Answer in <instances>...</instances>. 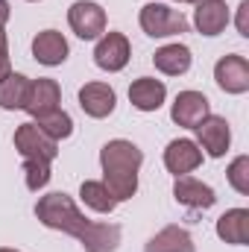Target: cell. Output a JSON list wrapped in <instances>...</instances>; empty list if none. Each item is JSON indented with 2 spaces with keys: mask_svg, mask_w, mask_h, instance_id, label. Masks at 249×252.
I'll use <instances>...</instances> for the list:
<instances>
[{
  "mask_svg": "<svg viewBox=\"0 0 249 252\" xmlns=\"http://www.w3.org/2000/svg\"><path fill=\"white\" fill-rule=\"evenodd\" d=\"M12 73V59H9V47H0V79H6Z\"/></svg>",
  "mask_w": 249,
  "mask_h": 252,
  "instance_id": "27",
  "label": "cell"
},
{
  "mask_svg": "<svg viewBox=\"0 0 249 252\" xmlns=\"http://www.w3.org/2000/svg\"><path fill=\"white\" fill-rule=\"evenodd\" d=\"M144 252H196V244L190 238V232L182 226H164L161 232H156Z\"/></svg>",
  "mask_w": 249,
  "mask_h": 252,
  "instance_id": "18",
  "label": "cell"
},
{
  "mask_svg": "<svg viewBox=\"0 0 249 252\" xmlns=\"http://www.w3.org/2000/svg\"><path fill=\"white\" fill-rule=\"evenodd\" d=\"M79 106H82V112H85L88 118L103 121V118H109V115L115 112L118 94H115V88L106 85V82H85V85L79 88Z\"/></svg>",
  "mask_w": 249,
  "mask_h": 252,
  "instance_id": "11",
  "label": "cell"
},
{
  "mask_svg": "<svg viewBox=\"0 0 249 252\" xmlns=\"http://www.w3.org/2000/svg\"><path fill=\"white\" fill-rule=\"evenodd\" d=\"M226 179H229V185L238 190L241 196H247L249 193V156H238V158L229 164Z\"/></svg>",
  "mask_w": 249,
  "mask_h": 252,
  "instance_id": "25",
  "label": "cell"
},
{
  "mask_svg": "<svg viewBox=\"0 0 249 252\" xmlns=\"http://www.w3.org/2000/svg\"><path fill=\"white\" fill-rule=\"evenodd\" d=\"M167 100V85L156 76H141L129 85V103L138 112H158Z\"/></svg>",
  "mask_w": 249,
  "mask_h": 252,
  "instance_id": "14",
  "label": "cell"
},
{
  "mask_svg": "<svg viewBox=\"0 0 249 252\" xmlns=\"http://www.w3.org/2000/svg\"><path fill=\"white\" fill-rule=\"evenodd\" d=\"M0 47H9V38H6V30L0 27Z\"/></svg>",
  "mask_w": 249,
  "mask_h": 252,
  "instance_id": "29",
  "label": "cell"
},
{
  "mask_svg": "<svg viewBox=\"0 0 249 252\" xmlns=\"http://www.w3.org/2000/svg\"><path fill=\"white\" fill-rule=\"evenodd\" d=\"M79 196H82V202L91 208V211H97V214H112L115 211V196L109 193V188L103 185V182H97V179H88V182H82V188H79Z\"/></svg>",
  "mask_w": 249,
  "mask_h": 252,
  "instance_id": "22",
  "label": "cell"
},
{
  "mask_svg": "<svg viewBox=\"0 0 249 252\" xmlns=\"http://www.w3.org/2000/svg\"><path fill=\"white\" fill-rule=\"evenodd\" d=\"M153 62H156V70H161L164 76H182L190 70V62H193V56H190V47L187 44H164L161 50H156V56H153Z\"/></svg>",
  "mask_w": 249,
  "mask_h": 252,
  "instance_id": "19",
  "label": "cell"
},
{
  "mask_svg": "<svg viewBox=\"0 0 249 252\" xmlns=\"http://www.w3.org/2000/svg\"><path fill=\"white\" fill-rule=\"evenodd\" d=\"M15 150L21 153V158H38V161H50L59 156V141L47 138L35 124H21L15 129Z\"/></svg>",
  "mask_w": 249,
  "mask_h": 252,
  "instance_id": "5",
  "label": "cell"
},
{
  "mask_svg": "<svg viewBox=\"0 0 249 252\" xmlns=\"http://www.w3.org/2000/svg\"><path fill=\"white\" fill-rule=\"evenodd\" d=\"M214 79H217L220 91H226V94H247L249 91V62L244 56H238V53L223 56L220 62L214 64Z\"/></svg>",
  "mask_w": 249,
  "mask_h": 252,
  "instance_id": "10",
  "label": "cell"
},
{
  "mask_svg": "<svg viewBox=\"0 0 249 252\" xmlns=\"http://www.w3.org/2000/svg\"><path fill=\"white\" fill-rule=\"evenodd\" d=\"M247 15H249V0H241V6H238V32L247 38L249 35V24H247Z\"/></svg>",
  "mask_w": 249,
  "mask_h": 252,
  "instance_id": "26",
  "label": "cell"
},
{
  "mask_svg": "<svg viewBox=\"0 0 249 252\" xmlns=\"http://www.w3.org/2000/svg\"><path fill=\"white\" fill-rule=\"evenodd\" d=\"M32 124L38 126L47 138H53V141L70 138V132H73V121H70V115H67V112H62V106H59V109H53V112H47V115L32 118Z\"/></svg>",
  "mask_w": 249,
  "mask_h": 252,
  "instance_id": "23",
  "label": "cell"
},
{
  "mask_svg": "<svg viewBox=\"0 0 249 252\" xmlns=\"http://www.w3.org/2000/svg\"><path fill=\"white\" fill-rule=\"evenodd\" d=\"M141 30L150 38H170V35H182L187 32V18L179 9H170L164 3H147L141 6Z\"/></svg>",
  "mask_w": 249,
  "mask_h": 252,
  "instance_id": "3",
  "label": "cell"
},
{
  "mask_svg": "<svg viewBox=\"0 0 249 252\" xmlns=\"http://www.w3.org/2000/svg\"><path fill=\"white\" fill-rule=\"evenodd\" d=\"M67 24L82 41H94L106 32V9L94 0H76L67 9Z\"/></svg>",
  "mask_w": 249,
  "mask_h": 252,
  "instance_id": "4",
  "label": "cell"
},
{
  "mask_svg": "<svg viewBox=\"0 0 249 252\" xmlns=\"http://www.w3.org/2000/svg\"><path fill=\"white\" fill-rule=\"evenodd\" d=\"M199 164H202V150H199L196 141H190V138H176V141L167 144V150H164V167H167V173H173V176H187V173L196 170Z\"/></svg>",
  "mask_w": 249,
  "mask_h": 252,
  "instance_id": "12",
  "label": "cell"
},
{
  "mask_svg": "<svg viewBox=\"0 0 249 252\" xmlns=\"http://www.w3.org/2000/svg\"><path fill=\"white\" fill-rule=\"evenodd\" d=\"M79 244L85 247V252H115L121 244V226L115 223H94L85 229V235L79 238Z\"/></svg>",
  "mask_w": 249,
  "mask_h": 252,
  "instance_id": "20",
  "label": "cell"
},
{
  "mask_svg": "<svg viewBox=\"0 0 249 252\" xmlns=\"http://www.w3.org/2000/svg\"><path fill=\"white\" fill-rule=\"evenodd\" d=\"M35 217H38V223L41 226H47V229H56V232H64V235H70V238H82L85 235V229L91 226V220L76 208V202L62 193V190H53V193H47V196H41L38 199V205H35Z\"/></svg>",
  "mask_w": 249,
  "mask_h": 252,
  "instance_id": "2",
  "label": "cell"
},
{
  "mask_svg": "<svg viewBox=\"0 0 249 252\" xmlns=\"http://www.w3.org/2000/svg\"><path fill=\"white\" fill-rule=\"evenodd\" d=\"M185 3H193V6H202V3H211V0H185Z\"/></svg>",
  "mask_w": 249,
  "mask_h": 252,
  "instance_id": "30",
  "label": "cell"
},
{
  "mask_svg": "<svg viewBox=\"0 0 249 252\" xmlns=\"http://www.w3.org/2000/svg\"><path fill=\"white\" fill-rule=\"evenodd\" d=\"M67 53H70L67 38H64L59 30H44V32H38L32 38V56H35V62L47 64V67L62 64L67 59Z\"/></svg>",
  "mask_w": 249,
  "mask_h": 252,
  "instance_id": "15",
  "label": "cell"
},
{
  "mask_svg": "<svg viewBox=\"0 0 249 252\" xmlns=\"http://www.w3.org/2000/svg\"><path fill=\"white\" fill-rule=\"evenodd\" d=\"M9 15H12V9H9V0H0V27H6Z\"/></svg>",
  "mask_w": 249,
  "mask_h": 252,
  "instance_id": "28",
  "label": "cell"
},
{
  "mask_svg": "<svg viewBox=\"0 0 249 252\" xmlns=\"http://www.w3.org/2000/svg\"><path fill=\"white\" fill-rule=\"evenodd\" d=\"M217 238L232 244V247H247L249 244V208H229L217 220Z\"/></svg>",
  "mask_w": 249,
  "mask_h": 252,
  "instance_id": "17",
  "label": "cell"
},
{
  "mask_svg": "<svg viewBox=\"0 0 249 252\" xmlns=\"http://www.w3.org/2000/svg\"><path fill=\"white\" fill-rule=\"evenodd\" d=\"M208 115H211V103L202 91H179L173 106H170L173 124L185 126V129H196Z\"/></svg>",
  "mask_w": 249,
  "mask_h": 252,
  "instance_id": "7",
  "label": "cell"
},
{
  "mask_svg": "<svg viewBox=\"0 0 249 252\" xmlns=\"http://www.w3.org/2000/svg\"><path fill=\"white\" fill-rule=\"evenodd\" d=\"M59 103H62V88H59L56 79H47V76L30 79V91H27V100H24V112L30 118L53 112V109H59Z\"/></svg>",
  "mask_w": 249,
  "mask_h": 252,
  "instance_id": "9",
  "label": "cell"
},
{
  "mask_svg": "<svg viewBox=\"0 0 249 252\" xmlns=\"http://www.w3.org/2000/svg\"><path fill=\"white\" fill-rule=\"evenodd\" d=\"M0 252H18V250H9V247H0Z\"/></svg>",
  "mask_w": 249,
  "mask_h": 252,
  "instance_id": "31",
  "label": "cell"
},
{
  "mask_svg": "<svg viewBox=\"0 0 249 252\" xmlns=\"http://www.w3.org/2000/svg\"><path fill=\"white\" fill-rule=\"evenodd\" d=\"M132 56V44L124 32H103L97 47H94V64L100 70H109V73H118L129 64Z\"/></svg>",
  "mask_w": 249,
  "mask_h": 252,
  "instance_id": "6",
  "label": "cell"
},
{
  "mask_svg": "<svg viewBox=\"0 0 249 252\" xmlns=\"http://www.w3.org/2000/svg\"><path fill=\"white\" fill-rule=\"evenodd\" d=\"M100 164H103V185L115 196V202L132 199L138 193V170L144 164V153L138 144L126 138H115L103 144Z\"/></svg>",
  "mask_w": 249,
  "mask_h": 252,
  "instance_id": "1",
  "label": "cell"
},
{
  "mask_svg": "<svg viewBox=\"0 0 249 252\" xmlns=\"http://www.w3.org/2000/svg\"><path fill=\"white\" fill-rule=\"evenodd\" d=\"M173 196H176L179 205L193 208V211H205V208H211V205L217 202L214 188L205 185V182H199V179H193V176H176V182H173Z\"/></svg>",
  "mask_w": 249,
  "mask_h": 252,
  "instance_id": "13",
  "label": "cell"
},
{
  "mask_svg": "<svg viewBox=\"0 0 249 252\" xmlns=\"http://www.w3.org/2000/svg\"><path fill=\"white\" fill-rule=\"evenodd\" d=\"M196 144L199 150H205L211 158H223L229 144H232V129L229 121L220 118V115H208L202 124L196 126Z\"/></svg>",
  "mask_w": 249,
  "mask_h": 252,
  "instance_id": "8",
  "label": "cell"
},
{
  "mask_svg": "<svg viewBox=\"0 0 249 252\" xmlns=\"http://www.w3.org/2000/svg\"><path fill=\"white\" fill-rule=\"evenodd\" d=\"M229 21H232V15H229L226 0L202 3V6H196V12H193V27H196V32H202V35H208V38L220 35V32L229 27Z\"/></svg>",
  "mask_w": 249,
  "mask_h": 252,
  "instance_id": "16",
  "label": "cell"
},
{
  "mask_svg": "<svg viewBox=\"0 0 249 252\" xmlns=\"http://www.w3.org/2000/svg\"><path fill=\"white\" fill-rule=\"evenodd\" d=\"M27 91H30V76L12 70L6 79H0V109H6V112L24 109Z\"/></svg>",
  "mask_w": 249,
  "mask_h": 252,
  "instance_id": "21",
  "label": "cell"
},
{
  "mask_svg": "<svg viewBox=\"0 0 249 252\" xmlns=\"http://www.w3.org/2000/svg\"><path fill=\"white\" fill-rule=\"evenodd\" d=\"M179 3H185V0H179Z\"/></svg>",
  "mask_w": 249,
  "mask_h": 252,
  "instance_id": "32",
  "label": "cell"
},
{
  "mask_svg": "<svg viewBox=\"0 0 249 252\" xmlns=\"http://www.w3.org/2000/svg\"><path fill=\"white\" fill-rule=\"evenodd\" d=\"M24 176H27V188L30 190H38L47 188L50 182V161H38V158H24Z\"/></svg>",
  "mask_w": 249,
  "mask_h": 252,
  "instance_id": "24",
  "label": "cell"
},
{
  "mask_svg": "<svg viewBox=\"0 0 249 252\" xmlns=\"http://www.w3.org/2000/svg\"><path fill=\"white\" fill-rule=\"evenodd\" d=\"M30 3H35V0H30Z\"/></svg>",
  "mask_w": 249,
  "mask_h": 252,
  "instance_id": "33",
  "label": "cell"
}]
</instances>
